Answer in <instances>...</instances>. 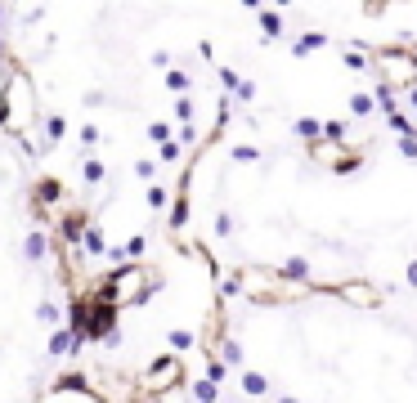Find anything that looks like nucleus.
Segmentation results:
<instances>
[{
    "instance_id": "29",
    "label": "nucleus",
    "mask_w": 417,
    "mask_h": 403,
    "mask_svg": "<svg viewBox=\"0 0 417 403\" xmlns=\"http://www.w3.org/2000/svg\"><path fill=\"white\" fill-rule=\"evenodd\" d=\"M184 148H180V143H162V162H175V157H180Z\"/></svg>"
},
{
    "instance_id": "26",
    "label": "nucleus",
    "mask_w": 417,
    "mask_h": 403,
    "mask_svg": "<svg viewBox=\"0 0 417 403\" xmlns=\"http://www.w3.org/2000/svg\"><path fill=\"white\" fill-rule=\"evenodd\" d=\"M238 162H261V148H234Z\"/></svg>"
},
{
    "instance_id": "6",
    "label": "nucleus",
    "mask_w": 417,
    "mask_h": 403,
    "mask_svg": "<svg viewBox=\"0 0 417 403\" xmlns=\"http://www.w3.org/2000/svg\"><path fill=\"white\" fill-rule=\"evenodd\" d=\"M189 211H193V206H189V189H184V193L175 197V211H170V228H175V233L189 224Z\"/></svg>"
},
{
    "instance_id": "10",
    "label": "nucleus",
    "mask_w": 417,
    "mask_h": 403,
    "mask_svg": "<svg viewBox=\"0 0 417 403\" xmlns=\"http://www.w3.org/2000/svg\"><path fill=\"white\" fill-rule=\"evenodd\" d=\"M36 319H40V323H50V327H59L63 314H59V305H54V300H40V305H36Z\"/></svg>"
},
{
    "instance_id": "8",
    "label": "nucleus",
    "mask_w": 417,
    "mask_h": 403,
    "mask_svg": "<svg viewBox=\"0 0 417 403\" xmlns=\"http://www.w3.org/2000/svg\"><path fill=\"white\" fill-rule=\"evenodd\" d=\"M220 363L224 368H238L242 363V345L238 341H220Z\"/></svg>"
},
{
    "instance_id": "3",
    "label": "nucleus",
    "mask_w": 417,
    "mask_h": 403,
    "mask_svg": "<svg viewBox=\"0 0 417 403\" xmlns=\"http://www.w3.org/2000/svg\"><path fill=\"white\" fill-rule=\"evenodd\" d=\"M242 394H247V399H256V403H261L265 394H269V377H265V372H242Z\"/></svg>"
},
{
    "instance_id": "7",
    "label": "nucleus",
    "mask_w": 417,
    "mask_h": 403,
    "mask_svg": "<svg viewBox=\"0 0 417 403\" xmlns=\"http://www.w3.org/2000/svg\"><path fill=\"white\" fill-rule=\"evenodd\" d=\"M104 175H108V170H104V162H99V157H85V162H81V180H85V184H99Z\"/></svg>"
},
{
    "instance_id": "23",
    "label": "nucleus",
    "mask_w": 417,
    "mask_h": 403,
    "mask_svg": "<svg viewBox=\"0 0 417 403\" xmlns=\"http://www.w3.org/2000/svg\"><path fill=\"white\" fill-rule=\"evenodd\" d=\"M238 99H242V104H251V99H256V81H238Z\"/></svg>"
},
{
    "instance_id": "13",
    "label": "nucleus",
    "mask_w": 417,
    "mask_h": 403,
    "mask_svg": "<svg viewBox=\"0 0 417 403\" xmlns=\"http://www.w3.org/2000/svg\"><path fill=\"white\" fill-rule=\"evenodd\" d=\"M372 108H377V104H372V94H350V112H354V117H372Z\"/></svg>"
},
{
    "instance_id": "16",
    "label": "nucleus",
    "mask_w": 417,
    "mask_h": 403,
    "mask_svg": "<svg viewBox=\"0 0 417 403\" xmlns=\"http://www.w3.org/2000/svg\"><path fill=\"white\" fill-rule=\"evenodd\" d=\"M85 251H90V255H104V251H108V242H104L99 228H85Z\"/></svg>"
},
{
    "instance_id": "5",
    "label": "nucleus",
    "mask_w": 417,
    "mask_h": 403,
    "mask_svg": "<svg viewBox=\"0 0 417 403\" xmlns=\"http://www.w3.org/2000/svg\"><path fill=\"white\" fill-rule=\"evenodd\" d=\"M341 296L354 300V305H377V292H372V287H364V282H346V287H341Z\"/></svg>"
},
{
    "instance_id": "25",
    "label": "nucleus",
    "mask_w": 417,
    "mask_h": 403,
    "mask_svg": "<svg viewBox=\"0 0 417 403\" xmlns=\"http://www.w3.org/2000/svg\"><path fill=\"white\" fill-rule=\"evenodd\" d=\"M346 67H354V72H364V67H368V59H364V54H359V50H350V54H346Z\"/></svg>"
},
{
    "instance_id": "2",
    "label": "nucleus",
    "mask_w": 417,
    "mask_h": 403,
    "mask_svg": "<svg viewBox=\"0 0 417 403\" xmlns=\"http://www.w3.org/2000/svg\"><path fill=\"white\" fill-rule=\"evenodd\" d=\"M180 377H184V363H180L175 354H170V358H157V363L148 368L143 390H148V394H166V390H175V385H180Z\"/></svg>"
},
{
    "instance_id": "4",
    "label": "nucleus",
    "mask_w": 417,
    "mask_h": 403,
    "mask_svg": "<svg viewBox=\"0 0 417 403\" xmlns=\"http://www.w3.org/2000/svg\"><path fill=\"white\" fill-rule=\"evenodd\" d=\"M23 251H27V260H32V265H40V260L50 255V238H45V233H27Z\"/></svg>"
},
{
    "instance_id": "11",
    "label": "nucleus",
    "mask_w": 417,
    "mask_h": 403,
    "mask_svg": "<svg viewBox=\"0 0 417 403\" xmlns=\"http://www.w3.org/2000/svg\"><path fill=\"white\" fill-rule=\"evenodd\" d=\"M193 399H197V403H215V399H220V390H215V385L202 377V381H193Z\"/></svg>"
},
{
    "instance_id": "17",
    "label": "nucleus",
    "mask_w": 417,
    "mask_h": 403,
    "mask_svg": "<svg viewBox=\"0 0 417 403\" xmlns=\"http://www.w3.org/2000/svg\"><path fill=\"white\" fill-rule=\"evenodd\" d=\"M143 202H148V211H162L166 206V189H162V184H148V197H143Z\"/></svg>"
},
{
    "instance_id": "28",
    "label": "nucleus",
    "mask_w": 417,
    "mask_h": 403,
    "mask_svg": "<svg viewBox=\"0 0 417 403\" xmlns=\"http://www.w3.org/2000/svg\"><path fill=\"white\" fill-rule=\"evenodd\" d=\"M220 81L229 85V90H238V72L234 67H220Z\"/></svg>"
},
{
    "instance_id": "14",
    "label": "nucleus",
    "mask_w": 417,
    "mask_h": 403,
    "mask_svg": "<svg viewBox=\"0 0 417 403\" xmlns=\"http://www.w3.org/2000/svg\"><path fill=\"white\" fill-rule=\"evenodd\" d=\"M292 131H296V139H310V143H314V139H319V121H314V117H300Z\"/></svg>"
},
{
    "instance_id": "22",
    "label": "nucleus",
    "mask_w": 417,
    "mask_h": 403,
    "mask_svg": "<svg viewBox=\"0 0 417 403\" xmlns=\"http://www.w3.org/2000/svg\"><path fill=\"white\" fill-rule=\"evenodd\" d=\"M36 197H40V202H54V197H59V184H54V180H45V184L36 189Z\"/></svg>"
},
{
    "instance_id": "19",
    "label": "nucleus",
    "mask_w": 417,
    "mask_h": 403,
    "mask_svg": "<svg viewBox=\"0 0 417 403\" xmlns=\"http://www.w3.org/2000/svg\"><path fill=\"white\" fill-rule=\"evenodd\" d=\"M215 238H234V215H215Z\"/></svg>"
},
{
    "instance_id": "1",
    "label": "nucleus",
    "mask_w": 417,
    "mask_h": 403,
    "mask_svg": "<svg viewBox=\"0 0 417 403\" xmlns=\"http://www.w3.org/2000/svg\"><path fill=\"white\" fill-rule=\"evenodd\" d=\"M13 104V112H5V126L9 135H27V126H32V112H36V99H32V77L27 72L13 67L9 81H5V108Z\"/></svg>"
},
{
    "instance_id": "18",
    "label": "nucleus",
    "mask_w": 417,
    "mask_h": 403,
    "mask_svg": "<svg viewBox=\"0 0 417 403\" xmlns=\"http://www.w3.org/2000/svg\"><path fill=\"white\" fill-rule=\"evenodd\" d=\"M135 175L153 184V180H157V162H153V157H139V162H135Z\"/></svg>"
},
{
    "instance_id": "31",
    "label": "nucleus",
    "mask_w": 417,
    "mask_h": 403,
    "mask_svg": "<svg viewBox=\"0 0 417 403\" xmlns=\"http://www.w3.org/2000/svg\"><path fill=\"white\" fill-rule=\"evenodd\" d=\"M404 278H408V287H417V260H413V265L404 269Z\"/></svg>"
},
{
    "instance_id": "12",
    "label": "nucleus",
    "mask_w": 417,
    "mask_h": 403,
    "mask_svg": "<svg viewBox=\"0 0 417 403\" xmlns=\"http://www.w3.org/2000/svg\"><path fill=\"white\" fill-rule=\"evenodd\" d=\"M256 13H261V27H265V36H278V32H283V18H278L274 9H256Z\"/></svg>"
},
{
    "instance_id": "15",
    "label": "nucleus",
    "mask_w": 417,
    "mask_h": 403,
    "mask_svg": "<svg viewBox=\"0 0 417 403\" xmlns=\"http://www.w3.org/2000/svg\"><path fill=\"white\" fill-rule=\"evenodd\" d=\"M166 341H170V350H175V358H180L184 350H193V345H197V341H193V332H170Z\"/></svg>"
},
{
    "instance_id": "32",
    "label": "nucleus",
    "mask_w": 417,
    "mask_h": 403,
    "mask_svg": "<svg viewBox=\"0 0 417 403\" xmlns=\"http://www.w3.org/2000/svg\"><path fill=\"white\" fill-rule=\"evenodd\" d=\"M278 403H300V399L296 394H278Z\"/></svg>"
},
{
    "instance_id": "9",
    "label": "nucleus",
    "mask_w": 417,
    "mask_h": 403,
    "mask_svg": "<svg viewBox=\"0 0 417 403\" xmlns=\"http://www.w3.org/2000/svg\"><path fill=\"white\" fill-rule=\"evenodd\" d=\"M63 135H67V121H63V117H50V121H45V148H54Z\"/></svg>"
},
{
    "instance_id": "34",
    "label": "nucleus",
    "mask_w": 417,
    "mask_h": 403,
    "mask_svg": "<svg viewBox=\"0 0 417 403\" xmlns=\"http://www.w3.org/2000/svg\"><path fill=\"white\" fill-rule=\"evenodd\" d=\"M247 403H256V399H247Z\"/></svg>"
},
{
    "instance_id": "33",
    "label": "nucleus",
    "mask_w": 417,
    "mask_h": 403,
    "mask_svg": "<svg viewBox=\"0 0 417 403\" xmlns=\"http://www.w3.org/2000/svg\"><path fill=\"white\" fill-rule=\"evenodd\" d=\"M408 104H413V108H417V90H408Z\"/></svg>"
},
{
    "instance_id": "24",
    "label": "nucleus",
    "mask_w": 417,
    "mask_h": 403,
    "mask_svg": "<svg viewBox=\"0 0 417 403\" xmlns=\"http://www.w3.org/2000/svg\"><path fill=\"white\" fill-rule=\"evenodd\" d=\"M166 85H170V90H189V77H184V72H170Z\"/></svg>"
},
{
    "instance_id": "27",
    "label": "nucleus",
    "mask_w": 417,
    "mask_h": 403,
    "mask_svg": "<svg viewBox=\"0 0 417 403\" xmlns=\"http://www.w3.org/2000/svg\"><path fill=\"white\" fill-rule=\"evenodd\" d=\"M81 143H85V148L99 143V126H81Z\"/></svg>"
},
{
    "instance_id": "20",
    "label": "nucleus",
    "mask_w": 417,
    "mask_h": 403,
    "mask_svg": "<svg viewBox=\"0 0 417 403\" xmlns=\"http://www.w3.org/2000/svg\"><path fill=\"white\" fill-rule=\"evenodd\" d=\"M175 117H180L184 126L193 121V99H175Z\"/></svg>"
},
{
    "instance_id": "30",
    "label": "nucleus",
    "mask_w": 417,
    "mask_h": 403,
    "mask_svg": "<svg viewBox=\"0 0 417 403\" xmlns=\"http://www.w3.org/2000/svg\"><path fill=\"white\" fill-rule=\"evenodd\" d=\"M399 153H404V157H417V139H399Z\"/></svg>"
},
{
    "instance_id": "21",
    "label": "nucleus",
    "mask_w": 417,
    "mask_h": 403,
    "mask_svg": "<svg viewBox=\"0 0 417 403\" xmlns=\"http://www.w3.org/2000/svg\"><path fill=\"white\" fill-rule=\"evenodd\" d=\"M166 135H170L166 121H153V126H148V139H153V143H166Z\"/></svg>"
}]
</instances>
